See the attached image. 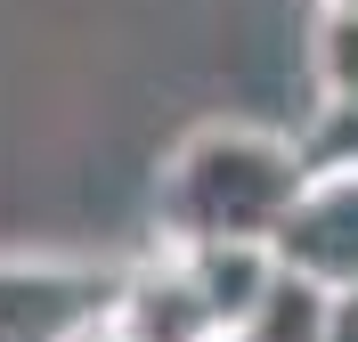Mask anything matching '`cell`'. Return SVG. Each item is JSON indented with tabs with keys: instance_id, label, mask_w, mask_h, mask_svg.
Here are the masks:
<instances>
[{
	"instance_id": "obj_1",
	"label": "cell",
	"mask_w": 358,
	"mask_h": 342,
	"mask_svg": "<svg viewBox=\"0 0 358 342\" xmlns=\"http://www.w3.org/2000/svg\"><path fill=\"white\" fill-rule=\"evenodd\" d=\"M310 180V138L212 114L171 138L155 171V236L163 245H268L285 204Z\"/></svg>"
},
{
	"instance_id": "obj_2",
	"label": "cell",
	"mask_w": 358,
	"mask_h": 342,
	"mask_svg": "<svg viewBox=\"0 0 358 342\" xmlns=\"http://www.w3.org/2000/svg\"><path fill=\"white\" fill-rule=\"evenodd\" d=\"M106 334L114 342H228V318H220V301H212V285L196 277V261L155 236L114 277Z\"/></svg>"
},
{
	"instance_id": "obj_3",
	"label": "cell",
	"mask_w": 358,
	"mask_h": 342,
	"mask_svg": "<svg viewBox=\"0 0 358 342\" xmlns=\"http://www.w3.org/2000/svg\"><path fill=\"white\" fill-rule=\"evenodd\" d=\"M122 261H73V252H0V342H73L106 318Z\"/></svg>"
},
{
	"instance_id": "obj_4",
	"label": "cell",
	"mask_w": 358,
	"mask_h": 342,
	"mask_svg": "<svg viewBox=\"0 0 358 342\" xmlns=\"http://www.w3.org/2000/svg\"><path fill=\"white\" fill-rule=\"evenodd\" d=\"M268 252L285 277H301L317 294L358 285V163H310V180L285 204Z\"/></svg>"
},
{
	"instance_id": "obj_5",
	"label": "cell",
	"mask_w": 358,
	"mask_h": 342,
	"mask_svg": "<svg viewBox=\"0 0 358 342\" xmlns=\"http://www.w3.org/2000/svg\"><path fill=\"white\" fill-rule=\"evenodd\" d=\"M310 90L317 106H358V8L310 17Z\"/></svg>"
},
{
	"instance_id": "obj_6",
	"label": "cell",
	"mask_w": 358,
	"mask_h": 342,
	"mask_svg": "<svg viewBox=\"0 0 358 342\" xmlns=\"http://www.w3.org/2000/svg\"><path fill=\"white\" fill-rule=\"evenodd\" d=\"M326 342H358V285L326 294Z\"/></svg>"
},
{
	"instance_id": "obj_7",
	"label": "cell",
	"mask_w": 358,
	"mask_h": 342,
	"mask_svg": "<svg viewBox=\"0 0 358 342\" xmlns=\"http://www.w3.org/2000/svg\"><path fill=\"white\" fill-rule=\"evenodd\" d=\"M73 342H114V334H106V318H90V326H82Z\"/></svg>"
},
{
	"instance_id": "obj_8",
	"label": "cell",
	"mask_w": 358,
	"mask_h": 342,
	"mask_svg": "<svg viewBox=\"0 0 358 342\" xmlns=\"http://www.w3.org/2000/svg\"><path fill=\"white\" fill-rule=\"evenodd\" d=\"M317 8H358V0H317Z\"/></svg>"
}]
</instances>
